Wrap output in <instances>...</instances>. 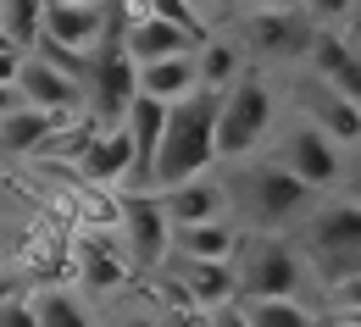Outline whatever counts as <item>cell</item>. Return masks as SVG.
<instances>
[{
  "mask_svg": "<svg viewBox=\"0 0 361 327\" xmlns=\"http://www.w3.org/2000/svg\"><path fill=\"white\" fill-rule=\"evenodd\" d=\"M228 211L245 233H283L312 211V188L289 178L278 161H228Z\"/></svg>",
  "mask_w": 361,
  "mask_h": 327,
  "instance_id": "6da1fadb",
  "label": "cell"
},
{
  "mask_svg": "<svg viewBox=\"0 0 361 327\" xmlns=\"http://www.w3.org/2000/svg\"><path fill=\"white\" fill-rule=\"evenodd\" d=\"M217 100H223V89H195V94H183V100L167 105L161 139H156V155H150V194L217 167V155H212Z\"/></svg>",
  "mask_w": 361,
  "mask_h": 327,
  "instance_id": "7a4b0ae2",
  "label": "cell"
},
{
  "mask_svg": "<svg viewBox=\"0 0 361 327\" xmlns=\"http://www.w3.org/2000/svg\"><path fill=\"white\" fill-rule=\"evenodd\" d=\"M278 128V94H272L262 67H245L217 100V128H212V155L217 161H250Z\"/></svg>",
  "mask_w": 361,
  "mask_h": 327,
  "instance_id": "3957f363",
  "label": "cell"
},
{
  "mask_svg": "<svg viewBox=\"0 0 361 327\" xmlns=\"http://www.w3.org/2000/svg\"><path fill=\"white\" fill-rule=\"evenodd\" d=\"M300 228V250H306V272L322 283L345 278L361 267V205L334 194V200H312V211L295 222Z\"/></svg>",
  "mask_w": 361,
  "mask_h": 327,
  "instance_id": "277c9868",
  "label": "cell"
},
{
  "mask_svg": "<svg viewBox=\"0 0 361 327\" xmlns=\"http://www.w3.org/2000/svg\"><path fill=\"white\" fill-rule=\"evenodd\" d=\"M233 278H239V300H250V294H283V300H295L312 283V272H306L300 250L283 233H245L239 250H233Z\"/></svg>",
  "mask_w": 361,
  "mask_h": 327,
  "instance_id": "5b68a950",
  "label": "cell"
},
{
  "mask_svg": "<svg viewBox=\"0 0 361 327\" xmlns=\"http://www.w3.org/2000/svg\"><path fill=\"white\" fill-rule=\"evenodd\" d=\"M272 161H278L289 178H300L312 194H334V188L345 184V167H350V161H345V150L328 139V134H317L306 117H300L295 128H283V134H278Z\"/></svg>",
  "mask_w": 361,
  "mask_h": 327,
  "instance_id": "8992f818",
  "label": "cell"
},
{
  "mask_svg": "<svg viewBox=\"0 0 361 327\" xmlns=\"http://www.w3.org/2000/svg\"><path fill=\"white\" fill-rule=\"evenodd\" d=\"M117 244H123V261L128 272H156L167 261V217L156 205V194H123L117 188Z\"/></svg>",
  "mask_w": 361,
  "mask_h": 327,
  "instance_id": "52a82bcc",
  "label": "cell"
},
{
  "mask_svg": "<svg viewBox=\"0 0 361 327\" xmlns=\"http://www.w3.org/2000/svg\"><path fill=\"white\" fill-rule=\"evenodd\" d=\"M300 117L312 122L317 134H328L339 150H361V105L345 100L334 84L312 78V72H306V84H300Z\"/></svg>",
  "mask_w": 361,
  "mask_h": 327,
  "instance_id": "ba28073f",
  "label": "cell"
},
{
  "mask_svg": "<svg viewBox=\"0 0 361 327\" xmlns=\"http://www.w3.org/2000/svg\"><path fill=\"white\" fill-rule=\"evenodd\" d=\"M245 34H250V39H245V56L256 50L262 61H306V45H312L317 28L295 6H283V11L272 6V11H256V17L245 23Z\"/></svg>",
  "mask_w": 361,
  "mask_h": 327,
  "instance_id": "9c48e42d",
  "label": "cell"
},
{
  "mask_svg": "<svg viewBox=\"0 0 361 327\" xmlns=\"http://www.w3.org/2000/svg\"><path fill=\"white\" fill-rule=\"evenodd\" d=\"M156 205H161L167 228L233 217V211H228V184H223V172H195V178H183V184H173V188H156Z\"/></svg>",
  "mask_w": 361,
  "mask_h": 327,
  "instance_id": "30bf717a",
  "label": "cell"
},
{
  "mask_svg": "<svg viewBox=\"0 0 361 327\" xmlns=\"http://www.w3.org/2000/svg\"><path fill=\"white\" fill-rule=\"evenodd\" d=\"M11 84L23 94V105H34V111H78V105H84V84L67 78V72H61L56 61H45L39 50H23Z\"/></svg>",
  "mask_w": 361,
  "mask_h": 327,
  "instance_id": "8fae6325",
  "label": "cell"
},
{
  "mask_svg": "<svg viewBox=\"0 0 361 327\" xmlns=\"http://www.w3.org/2000/svg\"><path fill=\"white\" fill-rule=\"evenodd\" d=\"M73 255H78L84 294H117L123 283L134 278V272H128V261H123V244H117L111 228H84L78 244H73Z\"/></svg>",
  "mask_w": 361,
  "mask_h": 327,
  "instance_id": "7c38bea8",
  "label": "cell"
},
{
  "mask_svg": "<svg viewBox=\"0 0 361 327\" xmlns=\"http://www.w3.org/2000/svg\"><path fill=\"white\" fill-rule=\"evenodd\" d=\"M245 228L233 217H217V222H183V228H167V255L173 261H233Z\"/></svg>",
  "mask_w": 361,
  "mask_h": 327,
  "instance_id": "4fadbf2b",
  "label": "cell"
},
{
  "mask_svg": "<svg viewBox=\"0 0 361 327\" xmlns=\"http://www.w3.org/2000/svg\"><path fill=\"white\" fill-rule=\"evenodd\" d=\"M200 89V78H195V50H178V56H156V61H139L134 67V94L145 100H161V105H173L183 94Z\"/></svg>",
  "mask_w": 361,
  "mask_h": 327,
  "instance_id": "5bb4252c",
  "label": "cell"
},
{
  "mask_svg": "<svg viewBox=\"0 0 361 327\" xmlns=\"http://www.w3.org/2000/svg\"><path fill=\"white\" fill-rule=\"evenodd\" d=\"M173 283L183 288V300L195 311H212L223 300H239V278L233 261H173Z\"/></svg>",
  "mask_w": 361,
  "mask_h": 327,
  "instance_id": "9a60e30c",
  "label": "cell"
},
{
  "mask_svg": "<svg viewBox=\"0 0 361 327\" xmlns=\"http://www.w3.org/2000/svg\"><path fill=\"white\" fill-rule=\"evenodd\" d=\"M67 122H78V111H34V105H17V111L0 117V155H39V144L56 128H67Z\"/></svg>",
  "mask_w": 361,
  "mask_h": 327,
  "instance_id": "2e32d148",
  "label": "cell"
},
{
  "mask_svg": "<svg viewBox=\"0 0 361 327\" xmlns=\"http://www.w3.org/2000/svg\"><path fill=\"white\" fill-rule=\"evenodd\" d=\"M250 67V56H245V45L239 39H200L195 45V78H200V89H228L239 72Z\"/></svg>",
  "mask_w": 361,
  "mask_h": 327,
  "instance_id": "e0dca14e",
  "label": "cell"
},
{
  "mask_svg": "<svg viewBox=\"0 0 361 327\" xmlns=\"http://www.w3.org/2000/svg\"><path fill=\"white\" fill-rule=\"evenodd\" d=\"M28 311H34L39 327H94L90 305L78 294H67V288H34L28 294Z\"/></svg>",
  "mask_w": 361,
  "mask_h": 327,
  "instance_id": "ac0fdd59",
  "label": "cell"
},
{
  "mask_svg": "<svg viewBox=\"0 0 361 327\" xmlns=\"http://www.w3.org/2000/svg\"><path fill=\"white\" fill-rule=\"evenodd\" d=\"M239 311H245L250 327H306L312 322V311L300 300H283V294H250V300H239Z\"/></svg>",
  "mask_w": 361,
  "mask_h": 327,
  "instance_id": "d6986e66",
  "label": "cell"
},
{
  "mask_svg": "<svg viewBox=\"0 0 361 327\" xmlns=\"http://www.w3.org/2000/svg\"><path fill=\"white\" fill-rule=\"evenodd\" d=\"M39 6H45V0H0V34L17 50L39 45Z\"/></svg>",
  "mask_w": 361,
  "mask_h": 327,
  "instance_id": "ffe728a7",
  "label": "cell"
},
{
  "mask_svg": "<svg viewBox=\"0 0 361 327\" xmlns=\"http://www.w3.org/2000/svg\"><path fill=\"white\" fill-rule=\"evenodd\" d=\"M139 11H150V17H167V23H178L183 34H195V39H206V23H200V11L189 6V0H134Z\"/></svg>",
  "mask_w": 361,
  "mask_h": 327,
  "instance_id": "44dd1931",
  "label": "cell"
},
{
  "mask_svg": "<svg viewBox=\"0 0 361 327\" xmlns=\"http://www.w3.org/2000/svg\"><path fill=\"white\" fill-rule=\"evenodd\" d=\"M322 84H334L345 100H356V105H361V50H345V61H339Z\"/></svg>",
  "mask_w": 361,
  "mask_h": 327,
  "instance_id": "7402d4cb",
  "label": "cell"
},
{
  "mask_svg": "<svg viewBox=\"0 0 361 327\" xmlns=\"http://www.w3.org/2000/svg\"><path fill=\"white\" fill-rule=\"evenodd\" d=\"M350 11H356V0H300V17H306L312 28H328V23L350 17Z\"/></svg>",
  "mask_w": 361,
  "mask_h": 327,
  "instance_id": "603a6c76",
  "label": "cell"
},
{
  "mask_svg": "<svg viewBox=\"0 0 361 327\" xmlns=\"http://www.w3.org/2000/svg\"><path fill=\"white\" fill-rule=\"evenodd\" d=\"M328 305H356V311H361V267L328 283Z\"/></svg>",
  "mask_w": 361,
  "mask_h": 327,
  "instance_id": "cb8c5ba5",
  "label": "cell"
},
{
  "mask_svg": "<svg viewBox=\"0 0 361 327\" xmlns=\"http://www.w3.org/2000/svg\"><path fill=\"white\" fill-rule=\"evenodd\" d=\"M206 327H250L245 322V311H239V300H223V305H212V311H200Z\"/></svg>",
  "mask_w": 361,
  "mask_h": 327,
  "instance_id": "d4e9b609",
  "label": "cell"
},
{
  "mask_svg": "<svg viewBox=\"0 0 361 327\" xmlns=\"http://www.w3.org/2000/svg\"><path fill=\"white\" fill-rule=\"evenodd\" d=\"M0 327H39V322H34L28 300H0Z\"/></svg>",
  "mask_w": 361,
  "mask_h": 327,
  "instance_id": "484cf974",
  "label": "cell"
},
{
  "mask_svg": "<svg viewBox=\"0 0 361 327\" xmlns=\"http://www.w3.org/2000/svg\"><path fill=\"white\" fill-rule=\"evenodd\" d=\"M317 316H322L328 327H361V311H356V305H322Z\"/></svg>",
  "mask_w": 361,
  "mask_h": 327,
  "instance_id": "4316f807",
  "label": "cell"
},
{
  "mask_svg": "<svg viewBox=\"0 0 361 327\" xmlns=\"http://www.w3.org/2000/svg\"><path fill=\"white\" fill-rule=\"evenodd\" d=\"M106 327H161V316H150V311H117Z\"/></svg>",
  "mask_w": 361,
  "mask_h": 327,
  "instance_id": "83f0119b",
  "label": "cell"
},
{
  "mask_svg": "<svg viewBox=\"0 0 361 327\" xmlns=\"http://www.w3.org/2000/svg\"><path fill=\"white\" fill-rule=\"evenodd\" d=\"M339 188H345V200H356V205H361V161H356V167H345V184H339Z\"/></svg>",
  "mask_w": 361,
  "mask_h": 327,
  "instance_id": "f1b7e54d",
  "label": "cell"
},
{
  "mask_svg": "<svg viewBox=\"0 0 361 327\" xmlns=\"http://www.w3.org/2000/svg\"><path fill=\"white\" fill-rule=\"evenodd\" d=\"M17 61H23V50H0V84L17 78Z\"/></svg>",
  "mask_w": 361,
  "mask_h": 327,
  "instance_id": "f546056e",
  "label": "cell"
},
{
  "mask_svg": "<svg viewBox=\"0 0 361 327\" xmlns=\"http://www.w3.org/2000/svg\"><path fill=\"white\" fill-rule=\"evenodd\" d=\"M17 105H23V94H17V84H0V117H6V111H17Z\"/></svg>",
  "mask_w": 361,
  "mask_h": 327,
  "instance_id": "4dcf8cb0",
  "label": "cell"
},
{
  "mask_svg": "<svg viewBox=\"0 0 361 327\" xmlns=\"http://www.w3.org/2000/svg\"><path fill=\"white\" fill-rule=\"evenodd\" d=\"M306 327H328V322H322V316H317V311H312V322H306Z\"/></svg>",
  "mask_w": 361,
  "mask_h": 327,
  "instance_id": "1f68e13d",
  "label": "cell"
},
{
  "mask_svg": "<svg viewBox=\"0 0 361 327\" xmlns=\"http://www.w3.org/2000/svg\"><path fill=\"white\" fill-rule=\"evenodd\" d=\"M189 6H195V11H200V6H206V0H189Z\"/></svg>",
  "mask_w": 361,
  "mask_h": 327,
  "instance_id": "d6a6232c",
  "label": "cell"
}]
</instances>
